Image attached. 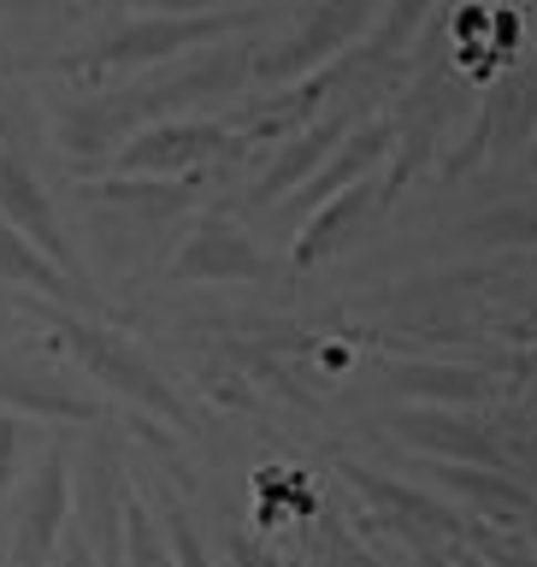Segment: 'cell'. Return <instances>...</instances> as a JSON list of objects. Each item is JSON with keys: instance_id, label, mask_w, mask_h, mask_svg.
Here are the masks:
<instances>
[{"instance_id": "2e32d148", "label": "cell", "mask_w": 537, "mask_h": 567, "mask_svg": "<svg viewBox=\"0 0 537 567\" xmlns=\"http://www.w3.org/2000/svg\"><path fill=\"white\" fill-rule=\"evenodd\" d=\"M437 485L467 496L478 514H490V520H526L537 514V496L526 485H514L508 467H473V461H443L437 467Z\"/></svg>"}, {"instance_id": "9c48e42d", "label": "cell", "mask_w": 537, "mask_h": 567, "mask_svg": "<svg viewBox=\"0 0 537 567\" xmlns=\"http://www.w3.org/2000/svg\"><path fill=\"white\" fill-rule=\"evenodd\" d=\"M260 272H266V255L248 243V230L225 225V219L195 225L166 266L172 284H255Z\"/></svg>"}, {"instance_id": "6da1fadb", "label": "cell", "mask_w": 537, "mask_h": 567, "mask_svg": "<svg viewBox=\"0 0 537 567\" xmlns=\"http://www.w3.org/2000/svg\"><path fill=\"white\" fill-rule=\"evenodd\" d=\"M242 83H248V53L213 42V53L189 60L184 71H172V78H142L131 89H113V95H89L78 106H65L60 148H65V159H101V154H113V142L136 136L142 124H159V118L184 113V106L237 95Z\"/></svg>"}, {"instance_id": "603a6c76", "label": "cell", "mask_w": 537, "mask_h": 567, "mask_svg": "<svg viewBox=\"0 0 537 567\" xmlns=\"http://www.w3.org/2000/svg\"><path fill=\"white\" fill-rule=\"evenodd\" d=\"M131 12H213V7H230V0H124Z\"/></svg>"}, {"instance_id": "7c38bea8", "label": "cell", "mask_w": 537, "mask_h": 567, "mask_svg": "<svg viewBox=\"0 0 537 567\" xmlns=\"http://www.w3.org/2000/svg\"><path fill=\"white\" fill-rule=\"evenodd\" d=\"M384 202H379V184L372 177H361V184H349V189H337V195H326V202L313 207V219L301 225V237H296V266H326V260H337L343 248L366 230V219L379 213Z\"/></svg>"}, {"instance_id": "277c9868", "label": "cell", "mask_w": 537, "mask_h": 567, "mask_svg": "<svg viewBox=\"0 0 537 567\" xmlns=\"http://www.w3.org/2000/svg\"><path fill=\"white\" fill-rule=\"evenodd\" d=\"M372 18H379V0H319V7L301 18L283 42L260 48L255 60H248V78L266 83V89L308 78V71L331 65L343 48L361 42V35L372 30Z\"/></svg>"}, {"instance_id": "52a82bcc", "label": "cell", "mask_w": 537, "mask_h": 567, "mask_svg": "<svg viewBox=\"0 0 537 567\" xmlns=\"http://www.w3.org/2000/svg\"><path fill=\"white\" fill-rule=\"evenodd\" d=\"M0 402L7 414L18 420H53V425H101V402L78 390L60 372L35 367V361H18V354H0Z\"/></svg>"}, {"instance_id": "ac0fdd59", "label": "cell", "mask_w": 537, "mask_h": 567, "mask_svg": "<svg viewBox=\"0 0 537 567\" xmlns=\"http://www.w3.org/2000/svg\"><path fill=\"white\" fill-rule=\"evenodd\" d=\"M95 195L106 207H148V213H172V207H184L189 202V184L184 177H148V172H113V177H101Z\"/></svg>"}, {"instance_id": "7a4b0ae2", "label": "cell", "mask_w": 537, "mask_h": 567, "mask_svg": "<svg viewBox=\"0 0 537 567\" xmlns=\"http://www.w3.org/2000/svg\"><path fill=\"white\" fill-rule=\"evenodd\" d=\"M42 319L53 326L60 349L89 372V379H95L101 390H113L118 402L136 408V420H154V425H172V432H189V402H184V390H177L136 343H124L118 331H106V326H95V319L60 308V301H53Z\"/></svg>"}, {"instance_id": "cb8c5ba5", "label": "cell", "mask_w": 537, "mask_h": 567, "mask_svg": "<svg viewBox=\"0 0 537 567\" xmlns=\"http://www.w3.org/2000/svg\"><path fill=\"white\" fill-rule=\"evenodd\" d=\"M60 567H101V561H95V549H89V538H83V532H71V544L60 549Z\"/></svg>"}, {"instance_id": "ffe728a7", "label": "cell", "mask_w": 537, "mask_h": 567, "mask_svg": "<svg viewBox=\"0 0 537 567\" xmlns=\"http://www.w3.org/2000/svg\"><path fill=\"white\" fill-rule=\"evenodd\" d=\"M124 567H172L142 503H124Z\"/></svg>"}, {"instance_id": "f1b7e54d", "label": "cell", "mask_w": 537, "mask_h": 567, "mask_svg": "<svg viewBox=\"0 0 537 567\" xmlns=\"http://www.w3.org/2000/svg\"><path fill=\"white\" fill-rule=\"evenodd\" d=\"M526 379H531V402H537V367H531V372H526Z\"/></svg>"}, {"instance_id": "83f0119b", "label": "cell", "mask_w": 537, "mask_h": 567, "mask_svg": "<svg viewBox=\"0 0 537 567\" xmlns=\"http://www.w3.org/2000/svg\"><path fill=\"white\" fill-rule=\"evenodd\" d=\"M343 556H349V567H372L366 556H354V549H343Z\"/></svg>"}, {"instance_id": "ba28073f", "label": "cell", "mask_w": 537, "mask_h": 567, "mask_svg": "<svg viewBox=\"0 0 537 567\" xmlns=\"http://www.w3.org/2000/svg\"><path fill=\"white\" fill-rule=\"evenodd\" d=\"M230 131L225 124H207V118H159V124H142V131L124 142L118 154V172H148V177H177L202 159L225 154Z\"/></svg>"}, {"instance_id": "7402d4cb", "label": "cell", "mask_w": 537, "mask_h": 567, "mask_svg": "<svg viewBox=\"0 0 537 567\" xmlns=\"http://www.w3.org/2000/svg\"><path fill=\"white\" fill-rule=\"evenodd\" d=\"M172 549H177V567H213V561H207L202 532H195L184 514H172Z\"/></svg>"}, {"instance_id": "3957f363", "label": "cell", "mask_w": 537, "mask_h": 567, "mask_svg": "<svg viewBox=\"0 0 537 567\" xmlns=\"http://www.w3.org/2000/svg\"><path fill=\"white\" fill-rule=\"evenodd\" d=\"M260 12L248 7H213V12H136L131 24H118L113 35L89 42L83 53H60V71H142L159 60H177L189 48H213L230 35L255 30Z\"/></svg>"}, {"instance_id": "4dcf8cb0", "label": "cell", "mask_w": 537, "mask_h": 567, "mask_svg": "<svg viewBox=\"0 0 537 567\" xmlns=\"http://www.w3.org/2000/svg\"><path fill=\"white\" fill-rule=\"evenodd\" d=\"M531 159H537V148H531Z\"/></svg>"}, {"instance_id": "8fae6325", "label": "cell", "mask_w": 537, "mask_h": 567, "mask_svg": "<svg viewBox=\"0 0 537 567\" xmlns=\"http://www.w3.org/2000/svg\"><path fill=\"white\" fill-rule=\"evenodd\" d=\"M343 473H349V485L361 491L366 503H372L390 526L402 532V538H420V544H425V538H455V532H461V514H455L450 503H437L432 491L402 485V478H379V473L354 467V461H349Z\"/></svg>"}, {"instance_id": "44dd1931", "label": "cell", "mask_w": 537, "mask_h": 567, "mask_svg": "<svg viewBox=\"0 0 537 567\" xmlns=\"http://www.w3.org/2000/svg\"><path fill=\"white\" fill-rule=\"evenodd\" d=\"M478 556H485L490 567H537V544H514V538L478 532Z\"/></svg>"}, {"instance_id": "d6986e66", "label": "cell", "mask_w": 537, "mask_h": 567, "mask_svg": "<svg viewBox=\"0 0 537 567\" xmlns=\"http://www.w3.org/2000/svg\"><path fill=\"white\" fill-rule=\"evenodd\" d=\"M24 455H30V425L18 414H0V508L24 485Z\"/></svg>"}, {"instance_id": "4316f807", "label": "cell", "mask_w": 537, "mask_h": 567, "mask_svg": "<svg viewBox=\"0 0 537 567\" xmlns=\"http://www.w3.org/2000/svg\"><path fill=\"white\" fill-rule=\"evenodd\" d=\"M461 567H490L485 556H461Z\"/></svg>"}, {"instance_id": "9a60e30c", "label": "cell", "mask_w": 537, "mask_h": 567, "mask_svg": "<svg viewBox=\"0 0 537 567\" xmlns=\"http://www.w3.org/2000/svg\"><path fill=\"white\" fill-rule=\"evenodd\" d=\"M390 390L407 402H443V408H455V402H490L496 396V379L490 372H478V367H443V361H402V367H390Z\"/></svg>"}, {"instance_id": "e0dca14e", "label": "cell", "mask_w": 537, "mask_h": 567, "mask_svg": "<svg viewBox=\"0 0 537 567\" xmlns=\"http://www.w3.org/2000/svg\"><path fill=\"white\" fill-rule=\"evenodd\" d=\"M461 237H467V243H485V248H537V195L473 213V219L461 225Z\"/></svg>"}, {"instance_id": "5b68a950", "label": "cell", "mask_w": 537, "mask_h": 567, "mask_svg": "<svg viewBox=\"0 0 537 567\" xmlns=\"http://www.w3.org/2000/svg\"><path fill=\"white\" fill-rule=\"evenodd\" d=\"M12 496H18L12 567H48V556L60 549L65 520H71V461H65V450H48Z\"/></svg>"}, {"instance_id": "d4e9b609", "label": "cell", "mask_w": 537, "mask_h": 567, "mask_svg": "<svg viewBox=\"0 0 537 567\" xmlns=\"http://www.w3.org/2000/svg\"><path fill=\"white\" fill-rule=\"evenodd\" d=\"M230 561H237V567H278L272 556H266V549H255L248 538H230Z\"/></svg>"}, {"instance_id": "4fadbf2b", "label": "cell", "mask_w": 537, "mask_h": 567, "mask_svg": "<svg viewBox=\"0 0 537 567\" xmlns=\"http://www.w3.org/2000/svg\"><path fill=\"white\" fill-rule=\"evenodd\" d=\"M0 284H18V290L42 296V301H60V308H101L95 290H83L71 278V266H60L48 248H35L18 225L0 219Z\"/></svg>"}, {"instance_id": "484cf974", "label": "cell", "mask_w": 537, "mask_h": 567, "mask_svg": "<svg viewBox=\"0 0 537 567\" xmlns=\"http://www.w3.org/2000/svg\"><path fill=\"white\" fill-rule=\"evenodd\" d=\"M508 343H526V349H537V313H531V319H514V326H508Z\"/></svg>"}, {"instance_id": "30bf717a", "label": "cell", "mask_w": 537, "mask_h": 567, "mask_svg": "<svg viewBox=\"0 0 537 567\" xmlns=\"http://www.w3.org/2000/svg\"><path fill=\"white\" fill-rule=\"evenodd\" d=\"M0 219L18 225L35 248H48L60 266H78V255H71V237H65L60 213H53V202H48L42 177H35L24 159L7 148V142H0Z\"/></svg>"}, {"instance_id": "5bb4252c", "label": "cell", "mask_w": 537, "mask_h": 567, "mask_svg": "<svg viewBox=\"0 0 537 567\" xmlns=\"http://www.w3.org/2000/svg\"><path fill=\"white\" fill-rule=\"evenodd\" d=\"M343 136H349V118H343V113H331V118H319V124H301V131H296L290 142H283V154L260 172V184H255V207H278L296 184H308V177H313L319 166H326V154H331Z\"/></svg>"}, {"instance_id": "f546056e", "label": "cell", "mask_w": 537, "mask_h": 567, "mask_svg": "<svg viewBox=\"0 0 537 567\" xmlns=\"http://www.w3.org/2000/svg\"><path fill=\"white\" fill-rule=\"evenodd\" d=\"M531 544H537V526H531Z\"/></svg>"}, {"instance_id": "8992f818", "label": "cell", "mask_w": 537, "mask_h": 567, "mask_svg": "<svg viewBox=\"0 0 537 567\" xmlns=\"http://www.w3.org/2000/svg\"><path fill=\"white\" fill-rule=\"evenodd\" d=\"M384 425L396 432L402 443H414V450L437 455V461H473V467H508L503 455V437L490 432L485 420L473 414H455V408L443 402H407L396 414H384Z\"/></svg>"}]
</instances>
